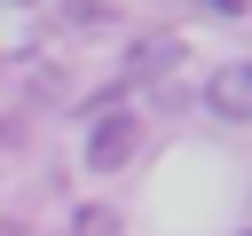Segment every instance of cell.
<instances>
[{"mask_svg":"<svg viewBox=\"0 0 252 236\" xmlns=\"http://www.w3.org/2000/svg\"><path fill=\"white\" fill-rule=\"evenodd\" d=\"M0 236H16V228H0Z\"/></svg>","mask_w":252,"mask_h":236,"instance_id":"5","label":"cell"},{"mask_svg":"<svg viewBox=\"0 0 252 236\" xmlns=\"http://www.w3.org/2000/svg\"><path fill=\"white\" fill-rule=\"evenodd\" d=\"M205 102H213L220 118H252V63H220V71L205 79Z\"/></svg>","mask_w":252,"mask_h":236,"instance_id":"2","label":"cell"},{"mask_svg":"<svg viewBox=\"0 0 252 236\" xmlns=\"http://www.w3.org/2000/svg\"><path fill=\"white\" fill-rule=\"evenodd\" d=\"M205 8H213V16H244V0H205Z\"/></svg>","mask_w":252,"mask_h":236,"instance_id":"4","label":"cell"},{"mask_svg":"<svg viewBox=\"0 0 252 236\" xmlns=\"http://www.w3.org/2000/svg\"><path fill=\"white\" fill-rule=\"evenodd\" d=\"M71 236H118V212H102V205H87V212L71 220Z\"/></svg>","mask_w":252,"mask_h":236,"instance_id":"3","label":"cell"},{"mask_svg":"<svg viewBox=\"0 0 252 236\" xmlns=\"http://www.w3.org/2000/svg\"><path fill=\"white\" fill-rule=\"evenodd\" d=\"M134 149H142V126H134L126 110H102V118H94V134H87V165H94V173H118Z\"/></svg>","mask_w":252,"mask_h":236,"instance_id":"1","label":"cell"}]
</instances>
